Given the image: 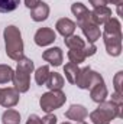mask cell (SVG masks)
I'll return each mask as SVG.
<instances>
[{"label": "cell", "instance_id": "obj_13", "mask_svg": "<svg viewBox=\"0 0 123 124\" xmlns=\"http://www.w3.org/2000/svg\"><path fill=\"white\" fill-rule=\"evenodd\" d=\"M42 58H44V61L49 62V63L54 65V66H60L62 63V59H64V54H62L61 48L55 46V48L46 49V51L42 54Z\"/></svg>", "mask_w": 123, "mask_h": 124}, {"label": "cell", "instance_id": "obj_3", "mask_svg": "<svg viewBox=\"0 0 123 124\" xmlns=\"http://www.w3.org/2000/svg\"><path fill=\"white\" fill-rule=\"evenodd\" d=\"M123 105H119L113 101H103L98 104V107L90 113V120L93 124H110L114 118L123 117Z\"/></svg>", "mask_w": 123, "mask_h": 124}, {"label": "cell", "instance_id": "obj_27", "mask_svg": "<svg viewBox=\"0 0 123 124\" xmlns=\"http://www.w3.org/2000/svg\"><path fill=\"white\" fill-rule=\"evenodd\" d=\"M96 52H97V48H96L94 43H88V45H86V48H84V54H86L87 58H88V56H93Z\"/></svg>", "mask_w": 123, "mask_h": 124}, {"label": "cell", "instance_id": "obj_1", "mask_svg": "<svg viewBox=\"0 0 123 124\" xmlns=\"http://www.w3.org/2000/svg\"><path fill=\"white\" fill-rule=\"evenodd\" d=\"M101 36L107 54L110 56H119L122 54V25L119 19L110 17L104 23V31Z\"/></svg>", "mask_w": 123, "mask_h": 124}, {"label": "cell", "instance_id": "obj_30", "mask_svg": "<svg viewBox=\"0 0 123 124\" xmlns=\"http://www.w3.org/2000/svg\"><path fill=\"white\" fill-rule=\"evenodd\" d=\"M39 1H41V0H25V6L29 7V9H33Z\"/></svg>", "mask_w": 123, "mask_h": 124}, {"label": "cell", "instance_id": "obj_2", "mask_svg": "<svg viewBox=\"0 0 123 124\" xmlns=\"http://www.w3.org/2000/svg\"><path fill=\"white\" fill-rule=\"evenodd\" d=\"M3 36H4V46H6L7 56L16 62L20 61L22 58H25L23 40H22V33L19 31V28H16L13 25L4 28Z\"/></svg>", "mask_w": 123, "mask_h": 124}, {"label": "cell", "instance_id": "obj_24", "mask_svg": "<svg viewBox=\"0 0 123 124\" xmlns=\"http://www.w3.org/2000/svg\"><path fill=\"white\" fill-rule=\"evenodd\" d=\"M20 0H0V13L13 12L19 6Z\"/></svg>", "mask_w": 123, "mask_h": 124}, {"label": "cell", "instance_id": "obj_9", "mask_svg": "<svg viewBox=\"0 0 123 124\" xmlns=\"http://www.w3.org/2000/svg\"><path fill=\"white\" fill-rule=\"evenodd\" d=\"M33 39L38 46H48V45L54 43V40L57 39V35L51 28H41L36 31Z\"/></svg>", "mask_w": 123, "mask_h": 124}, {"label": "cell", "instance_id": "obj_22", "mask_svg": "<svg viewBox=\"0 0 123 124\" xmlns=\"http://www.w3.org/2000/svg\"><path fill=\"white\" fill-rule=\"evenodd\" d=\"M68 59L70 62H72V63H77V65H80V63H83V62L86 61V54H84V49H70L68 51Z\"/></svg>", "mask_w": 123, "mask_h": 124}, {"label": "cell", "instance_id": "obj_18", "mask_svg": "<svg viewBox=\"0 0 123 124\" xmlns=\"http://www.w3.org/2000/svg\"><path fill=\"white\" fill-rule=\"evenodd\" d=\"M78 65L77 63H72V62H68L65 66H64V74H65V78L70 84H75V79H77V75H78Z\"/></svg>", "mask_w": 123, "mask_h": 124}, {"label": "cell", "instance_id": "obj_21", "mask_svg": "<svg viewBox=\"0 0 123 124\" xmlns=\"http://www.w3.org/2000/svg\"><path fill=\"white\" fill-rule=\"evenodd\" d=\"M49 66L48 65H42V66H39L36 71H35V81H36V84L38 85H45V82H46V79H48V77H49Z\"/></svg>", "mask_w": 123, "mask_h": 124}, {"label": "cell", "instance_id": "obj_6", "mask_svg": "<svg viewBox=\"0 0 123 124\" xmlns=\"http://www.w3.org/2000/svg\"><path fill=\"white\" fill-rule=\"evenodd\" d=\"M104 82L103 77L93 71L90 66H84L78 71V75H77V79H75V85L81 90H90L91 87L97 85V84H101Z\"/></svg>", "mask_w": 123, "mask_h": 124}, {"label": "cell", "instance_id": "obj_34", "mask_svg": "<svg viewBox=\"0 0 123 124\" xmlns=\"http://www.w3.org/2000/svg\"><path fill=\"white\" fill-rule=\"evenodd\" d=\"M0 94H1V88H0Z\"/></svg>", "mask_w": 123, "mask_h": 124}, {"label": "cell", "instance_id": "obj_10", "mask_svg": "<svg viewBox=\"0 0 123 124\" xmlns=\"http://www.w3.org/2000/svg\"><path fill=\"white\" fill-rule=\"evenodd\" d=\"M81 31H83V33H84L86 39L88 40V43H94V42H97V40L100 39V36H101V31H100L98 25H96L93 20L91 22L84 23V25L81 26Z\"/></svg>", "mask_w": 123, "mask_h": 124}, {"label": "cell", "instance_id": "obj_33", "mask_svg": "<svg viewBox=\"0 0 123 124\" xmlns=\"http://www.w3.org/2000/svg\"><path fill=\"white\" fill-rule=\"evenodd\" d=\"M62 124H72V123H70V121H64Z\"/></svg>", "mask_w": 123, "mask_h": 124}, {"label": "cell", "instance_id": "obj_31", "mask_svg": "<svg viewBox=\"0 0 123 124\" xmlns=\"http://www.w3.org/2000/svg\"><path fill=\"white\" fill-rule=\"evenodd\" d=\"M107 1H110L112 4H116V6H117V4H122V3H123V0H107Z\"/></svg>", "mask_w": 123, "mask_h": 124}, {"label": "cell", "instance_id": "obj_17", "mask_svg": "<svg viewBox=\"0 0 123 124\" xmlns=\"http://www.w3.org/2000/svg\"><path fill=\"white\" fill-rule=\"evenodd\" d=\"M45 85L49 88V91H57L64 87V78L58 72H49V77L45 82Z\"/></svg>", "mask_w": 123, "mask_h": 124}, {"label": "cell", "instance_id": "obj_25", "mask_svg": "<svg viewBox=\"0 0 123 124\" xmlns=\"http://www.w3.org/2000/svg\"><path fill=\"white\" fill-rule=\"evenodd\" d=\"M123 72L122 71H119L116 75H114V78H113V85H114V93L116 94H120L123 95Z\"/></svg>", "mask_w": 123, "mask_h": 124}, {"label": "cell", "instance_id": "obj_5", "mask_svg": "<svg viewBox=\"0 0 123 124\" xmlns=\"http://www.w3.org/2000/svg\"><path fill=\"white\" fill-rule=\"evenodd\" d=\"M67 101V97L65 94L62 93L61 90H57V91H48V93L42 94L41 100H39V105L41 108L45 111V113H52L54 110H58L61 108L62 105L65 104Z\"/></svg>", "mask_w": 123, "mask_h": 124}, {"label": "cell", "instance_id": "obj_23", "mask_svg": "<svg viewBox=\"0 0 123 124\" xmlns=\"http://www.w3.org/2000/svg\"><path fill=\"white\" fill-rule=\"evenodd\" d=\"M13 74H15V71L12 69V66L0 63V84H7L9 81H12Z\"/></svg>", "mask_w": 123, "mask_h": 124}, {"label": "cell", "instance_id": "obj_4", "mask_svg": "<svg viewBox=\"0 0 123 124\" xmlns=\"http://www.w3.org/2000/svg\"><path fill=\"white\" fill-rule=\"evenodd\" d=\"M33 61L29 58H22L18 61L16 71L13 74V85L19 93H26L31 87V74L33 72Z\"/></svg>", "mask_w": 123, "mask_h": 124}, {"label": "cell", "instance_id": "obj_12", "mask_svg": "<svg viewBox=\"0 0 123 124\" xmlns=\"http://www.w3.org/2000/svg\"><path fill=\"white\" fill-rule=\"evenodd\" d=\"M55 28H57V32H58L60 35H62L64 38H68V36L74 35L77 25H75V22H72V20L68 19V17H61V19L55 23Z\"/></svg>", "mask_w": 123, "mask_h": 124}, {"label": "cell", "instance_id": "obj_7", "mask_svg": "<svg viewBox=\"0 0 123 124\" xmlns=\"http://www.w3.org/2000/svg\"><path fill=\"white\" fill-rule=\"evenodd\" d=\"M19 95L20 93L15 88V87H7V88H1L0 94V105H3L4 108H12L19 102Z\"/></svg>", "mask_w": 123, "mask_h": 124}, {"label": "cell", "instance_id": "obj_19", "mask_svg": "<svg viewBox=\"0 0 123 124\" xmlns=\"http://www.w3.org/2000/svg\"><path fill=\"white\" fill-rule=\"evenodd\" d=\"M65 45L68 46V49H84L86 48V42L84 39H81L78 35H71L68 38H65Z\"/></svg>", "mask_w": 123, "mask_h": 124}, {"label": "cell", "instance_id": "obj_32", "mask_svg": "<svg viewBox=\"0 0 123 124\" xmlns=\"http://www.w3.org/2000/svg\"><path fill=\"white\" fill-rule=\"evenodd\" d=\"M78 124H88V123H86V121H80Z\"/></svg>", "mask_w": 123, "mask_h": 124}, {"label": "cell", "instance_id": "obj_28", "mask_svg": "<svg viewBox=\"0 0 123 124\" xmlns=\"http://www.w3.org/2000/svg\"><path fill=\"white\" fill-rule=\"evenodd\" d=\"M26 124H41V118L36 114H31L29 118H28V121H26Z\"/></svg>", "mask_w": 123, "mask_h": 124}, {"label": "cell", "instance_id": "obj_29", "mask_svg": "<svg viewBox=\"0 0 123 124\" xmlns=\"http://www.w3.org/2000/svg\"><path fill=\"white\" fill-rule=\"evenodd\" d=\"M90 4L93 7H100V6H106L107 4V0H88Z\"/></svg>", "mask_w": 123, "mask_h": 124}, {"label": "cell", "instance_id": "obj_16", "mask_svg": "<svg viewBox=\"0 0 123 124\" xmlns=\"http://www.w3.org/2000/svg\"><path fill=\"white\" fill-rule=\"evenodd\" d=\"M107 87H106V84L104 82H101V84H97V85H94L90 88V97H91V100L94 102H103V101H106V98H107Z\"/></svg>", "mask_w": 123, "mask_h": 124}, {"label": "cell", "instance_id": "obj_8", "mask_svg": "<svg viewBox=\"0 0 123 124\" xmlns=\"http://www.w3.org/2000/svg\"><path fill=\"white\" fill-rule=\"evenodd\" d=\"M71 12L77 17V23L75 25H78V28H81L87 22H91V12L83 3H72L71 4Z\"/></svg>", "mask_w": 123, "mask_h": 124}, {"label": "cell", "instance_id": "obj_11", "mask_svg": "<svg viewBox=\"0 0 123 124\" xmlns=\"http://www.w3.org/2000/svg\"><path fill=\"white\" fill-rule=\"evenodd\" d=\"M87 116H88V113H87L86 107L84 105H80V104H74V105H71L65 111V117L68 120H72V121H77V123L84 121V118Z\"/></svg>", "mask_w": 123, "mask_h": 124}, {"label": "cell", "instance_id": "obj_20", "mask_svg": "<svg viewBox=\"0 0 123 124\" xmlns=\"http://www.w3.org/2000/svg\"><path fill=\"white\" fill-rule=\"evenodd\" d=\"M1 121H3V124H20V114L16 110L9 108L3 113Z\"/></svg>", "mask_w": 123, "mask_h": 124}, {"label": "cell", "instance_id": "obj_26", "mask_svg": "<svg viewBox=\"0 0 123 124\" xmlns=\"http://www.w3.org/2000/svg\"><path fill=\"white\" fill-rule=\"evenodd\" d=\"M57 120H58V118H57L54 114L49 113V114H46L44 118H41V124H57Z\"/></svg>", "mask_w": 123, "mask_h": 124}, {"label": "cell", "instance_id": "obj_15", "mask_svg": "<svg viewBox=\"0 0 123 124\" xmlns=\"http://www.w3.org/2000/svg\"><path fill=\"white\" fill-rule=\"evenodd\" d=\"M48 16H49V6L45 1H39L33 9H31V17L33 22L46 20Z\"/></svg>", "mask_w": 123, "mask_h": 124}, {"label": "cell", "instance_id": "obj_14", "mask_svg": "<svg viewBox=\"0 0 123 124\" xmlns=\"http://www.w3.org/2000/svg\"><path fill=\"white\" fill-rule=\"evenodd\" d=\"M112 17V10L107 6H100V7H94L91 12V20L96 25H104L109 19Z\"/></svg>", "mask_w": 123, "mask_h": 124}]
</instances>
